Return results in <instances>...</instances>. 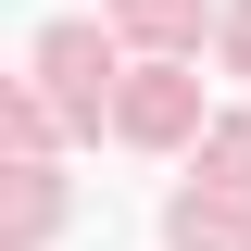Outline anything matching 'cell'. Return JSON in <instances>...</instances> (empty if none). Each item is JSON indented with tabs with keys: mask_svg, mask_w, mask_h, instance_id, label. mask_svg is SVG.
I'll return each instance as SVG.
<instances>
[{
	"mask_svg": "<svg viewBox=\"0 0 251 251\" xmlns=\"http://www.w3.org/2000/svg\"><path fill=\"white\" fill-rule=\"evenodd\" d=\"M38 75H50V100H63L75 126H100V75H113L100 25H50V38H38Z\"/></svg>",
	"mask_w": 251,
	"mask_h": 251,
	"instance_id": "cell-1",
	"label": "cell"
},
{
	"mask_svg": "<svg viewBox=\"0 0 251 251\" xmlns=\"http://www.w3.org/2000/svg\"><path fill=\"white\" fill-rule=\"evenodd\" d=\"M226 63H251V0H239V13H226Z\"/></svg>",
	"mask_w": 251,
	"mask_h": 251,
	"instance_id": "cell-5",
	"label": "cell"
},
{
	"mask_svg": "<svg viewBox=\"0 0 251 251\" xmlns=\"http://www.w3.org/2000/svg\"><path fill=\"white\" fill-rule=\"evenodd\" d=\"M176 251H251V188H214V201L188 188L176 201Z\"/></svg>",
	"mask_w": 251,
	"mask_h": 251,
	"instance_id": "cell-3",
	"label": "cell"
},
{
	"mask_svg": "<svg viewBox=\"0 0 251 251\" xmlns=\"http://www.w3.org/2000/svg\"><path fill=\"white\" fill-rule=\"evenodd\" d=\"M126 25H151V38H176V25H188V0H126Z\"/></svg>",
	"mask_w": 251,
	"mask_h": 251,
	"instance_id": "cell-4",
	"label": "cell"
},
{
	"mask_svg": "<svg viewBox=\"0 0 251 251\" xmlns=\"http://www.w3.org/2000/svg\"><path fill=\"white\" fill-rule=\"evenodd\" d=\"M188 113H201V75H176V63H151V75L113 100V126H126V138H188Z\"/></svg>",
	"mask_w": 251,
	"mask_h": 251,
	"instance_id": "cell-2",
	"label": "cell"
}]
</instances>
